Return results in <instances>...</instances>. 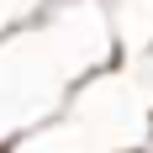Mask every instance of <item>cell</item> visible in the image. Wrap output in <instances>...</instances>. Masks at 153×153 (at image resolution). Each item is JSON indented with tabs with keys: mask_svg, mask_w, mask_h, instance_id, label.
Segmentation results:
<instances>
[{
	"mask_svg": "<svg viewBox=\"0 0 153 153\" xmlns=\"http://www.w3.org/2000/svg\"><path fill=\"white\" fill-rule=\"evenodd\" d=\"M116 27L106 0H63L0 32V148L53 122L69 95L116 63Z\"/></svg>",
	"mask_w": 153,
	"mask_h": 153,
	"instance_id": "1",
	"label": "cell"
},
{
	"mask_svg": "<svg viewBox=\"0 0 153 153\" xmlns=\"http://www.w3.org/2000/svg\"><path fill=\"white\" fill-rule=\"evenodd\" d=\"M132 153H153V127H148V132H143V143H137V148H132Z\"/></svg>",
	"mask_w": 153,
	"mask_h": 153,
	"instance_id": "2",
	"label": "cell"
}]
</instances>
